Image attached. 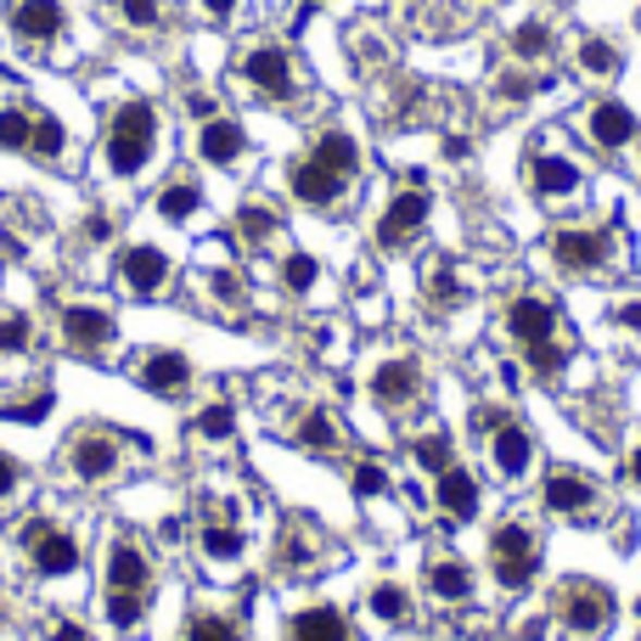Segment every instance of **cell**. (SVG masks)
I'll return each mask as SVG.
<instances>
[{
  "label": "cell",
  "mask_w": 641,
  "mask_h": 641,
  "mask_svg": "<svg viewBox=\"0 0 641 641\" xmlns=\"http://www.w3.org/2000/svg\"><path fill=\"white\" fill-rule=\"evenodd\" d=\"M152 141H158L152 101H124L113 130H108V163H113V175H135V169L152 158Z\"/></svg>",
  "instance_id": "6da1fadb"
},
{
  "label": "cell",
  "mask_w": 641,
  "mask_h": 641,
  "mask_svg": "<svg viewBox=\"0 0 641 641\" xmlns=\"http://www.w3.org/2000/svg\"><path fill=\"white\" fill-rule=\"evenodd\" d=\"M490 557H495V580L506 591H523L534 580V540H529L523 523H501L490 534Z\"/></svg>",
  "instance_id": "7a4b0ae2"
},
{
  "label": "cell",
  "mask_w": 641,
  "mask_h": 641,
  "mask_svg": "<svg viewBox=\"0 0 641 641\" xmlns=\"http://www.w3.org/2000/svg\"><path fill=\"white\" fill-rule=\"evenodd\" d=\"M23 540H28L34 568H40V574H74V568H79V546H74V534L51 529L46 518H34V523L23 529Z\"/></svg>",
  "instance_id": "3957f363"
},
{
  "label": "cell",
  "mask_w": 641,
  "mask_h": 641,
  "mask_svg": "<svg viewBox=\"0 0 641 641\" xmlns=\"http://www.w3.org/2000/svg\"><path fill=\"white\" fill-rule=\"evenodd\" d=\"M563 619H568V630L596 636L607 619H614V596H607V585L574 580V585H568V596H563Z\"/></svg>",
  "instance_id": "277c9868"
},
{
  "label": "cell",
  "mask_w": 641,
  "mask_h": 641,
  "mask_svg": "<svg viewBox=\"0 0 641 641\" xmlns=\"http://www.w3.org/2000/svg\"><path fill=\"white\" fill-rule=\"evenodd\" d=\"M422 220H428V192H422V186L399 192V197L389 202V214L378 220V243H383V248H399V243H405V236H411Z\"/></svg>",
  "instance_id": "5b68a950"
},
{
  "label": "cell",
  "mask_w": 641,
  "mask_h": 641,
  "mask_svg": "<svg viewBox=\"0 0 641 641\" xmlns=\"http://www.w3.org/2000/svg\"><path fill=\"white\" fill-rule=\"evenodd\" d=\"M67 461H74V472H79L85 484H101V479H113V467H119V439H108V433H79L74 451H67Z\"/></svg>",
  "instance_id": "8992f818"
},
{
  "label": "cell",
  "mask_w": 641,
  "mask_h": 641,
  "mask_svg": "<svg viewBox=\"0 0 641 641\" xmlns=\"http://www.w3.org/2000/svg\"><path fill=\"white\" fill-rule=\"evenodd\" d=\"M62 337H67L74 349L96 355V349L113 344V316H108V310H85V304H74V310H62Z\"/></svg>",
  "instance_id": "52a82bcc"
},
{
  "label": "cell",
  "mask_w": 641,
  "mask_h": 641,
  "mask_svg": "<svg viewBox=\"0 0 641 641\" xmlns=\"http://www.w3.org/2000/svg\"><path fill=\"white\" fill-rule=\"evenodd\" d=\"M243 74H248V85L254 90H264V96H293V67H287V51H276V46H259V51H248V62H243Z\"/></svg>",
  "instance_id": "ba28073f"
},
{
  "label": "cell",
  "mask_w": 641,
  "mask_h": 641,
  "mask_svg": "<svg viewBox=\"0 0 641 641\" xmlns=\"http://www.w3.org/2000/svg\"><path fill=\"white\" fill-rule=\"evenodd\" d=\"M552 326H557V316H552L546 298H513L506 304V332H513L518 344H546Z\"/></svg>",
  "instance_id": "9c48e42d"
},
{
  "label": "cell",
  "mask_w": 641,
  "mask_h": 641,
  "mask_svg": "<svg viewBox=\"0 0 641 641\" xmlns=\"http://www.w3.org/2000/svg\"><path fill=\"white\" fill-rule=\"evenodd\" d=\"M119 276H124V287H130L135 298H152V293L163 287V276H169V259H163L158 248H130V254L119 259Z\"/></svg>",
  "instance_id": "30bf717a"
},
{
  "label": "cell",
  "mask_w": 641,
  "mask_h": 641,
  "mask_svg": "<svg viewBox=\"0 0 641 641\" xmlns=\"http://www.w3.org/2000/svg\"><path fill=\"white\" fill-rule=\"evenodd\" d=\"M552 254L563 270H591L607 259V236L602 231H557L552 236Z\"/></svg>",
  "instance_id": "8fae6325"
},
{
  "label": "cell",
  "mask_w": 641,
  "mask_h": 641,
  "mask_svg": "<svg viewBox=\"0 0 641 641\" xmlns=\"http://www.w3.org/2000/svg\"><path fill=\"white\" fill-rule=\"evenodd\" d=\"M585 130H591L596 147H625V141H636V119H630L625 101H596L591 119H585Z\"/></svg>",
  "instance_id": "7c38bea8"
},
{
  "label": "cell",
  "mask_w": 641,
  "mask_h": 641,
  "mask_svg": "<svg viewBox=\"0 0 641 641\" xmlns=\"http://www.w3.org/2000/svg\"><path fill=\"white\" fill-rule=\"evenodd\" d=\"M591 501H596V490L585 479H574V472H552V479L540 484V506H546V513H563V518L585 513Z\"/></svg>",
  "instance_id": "4fadbf2b"
},
{
  "label": "cell",
  "mask_w": 641,
  "mask_h": 641,
  "mask_svg": "<svg viewBox=\"0 0 641 641\" xmlns=\"http://www.w3.org/2000/svg\"><path fill=\"white\" fill-rule=\"evenodd\" d=\"M439 513L456 518V523H467L472 513H479V484H472L461 467H445V472H439Z\"/></svg>",
  "instance_id": "5bb4252c"
},
{
  "label": "cell",
  "mask_w": 641,
  "mask_h": 641,
  "mask_svg": "<svg viewBox=\"0 0 641 641\" xmlns=\"http://www.w3.org/2000/svg\"><path fill=\"white\" fill-rule=\"evenodd\" d=\"M287 641H349V619L337 607H304L287 625Z\"/></svg>",
  "instance_id": "9a60e30c"
},
{
  "label": "cell",
  "mask_w": 641,
  "mask_h": 641,
  "mask_svg": "<svg viewBox=\"0 0 641 641\" xmlns=\"http://www.w3.org/2000/svg\"><path fill=\"white\" fill-rule=\"evenodd\" d=\"M135 378H141V389H152V394H175V389H186L192 366H186V355H147L141 366H135Z\"/></svg>",
  "instance_id": "2e32d148"
},
{
  "label": "cell",
  "mask_w": 641,
  "mask_h": 641,
  "mask_svg": "<svg viewBox=\"0 0 641 641\" xmlns=\"http://www.w3.org/2000/svg\"><path fill=\"white\" fill-rule=\"evenodd\" d=\"M490 456H495V467L506 472V479H518V472L529 467V433H523L518 422H495V433H490Z\"/></svg>",
  "instance_id": "e0dca14e"
},
{
  "label": "cell",
  "mask_w": 641,
  "mask_h": 641,
  "mask_svg": "<svg viewBox=\"0 0 641 641\" xmlns=\"http://www.w3.org/2000/svg\"><path fill=\"white\" fill-rule=\"evenodd\" d=\"M337 192H344V175H332V169H321L316 158L293 163V197H298V202H332Z\"/></svg>",
  "instance_id": "ac0fdd59"
},
{
  "label": "cell",
  "mask_w": 641,
  "mask_h": 641,
  "mask_svg": "<svg viewBox=\"0 0 641 641\" xmlns=\"http://www.w3.org/2000/svg\"><path fill=\"white\" fill-rule=\"evenodd\" d=\"M417 360H389V366H378V378H371V399L378 405H405L411 399V389H417Z\"/></svg>",
  "instance_id": "d6986e66"
},
{
  "label": "cell",
  "mask_w": 641,
  "mask_h": 641,
  "mask_svg": "<svg viewBox=\"0 0 641 641\" xmlns=\"http://www.w3.org/2000/svg\"><path fill=\"white\" fill-rule=\"evenodd\" d=\"M147 580H152L147 557L135 552L130 540H119V546H113V557H108V591H147Z\"/></svg>",
  "instance_id": "ffe728a7"
},
{
  "label": "cell",
  "mask_w": 641,
  "mask_h": 641,
  "mask_svg": "<svg viewBox=\"0 0 641 641\" xmlns=\"http://www.w3.org/2000/svg\"><path fill=\"white\" fill-rule=\"evenodd\" d=\"M243 147H248V135L236 130L231 119H209V124H202V135H197V152L209 158V163H231V158H243Z\"/></svg>",
  "instance_id": "44dd1931"
},
{
  "label": "cell",
  "mask_w": 641,
  "mask_h": 641,
  "mask_svg": "<svg viewBox=\"0 0 641 641\" xmlns=\"http://www.w3.org/2000/svg\"><path fill=\"white\" fill-rule=\"evenodd\" d=\"M12 28H17V40H51L62 28V7L57 0H23L12 12Z\"/></svg>",
  "instance_id": "7402d4cb"
},
{
  "label": "cell",
  "mask_w": 641,
  "mask_h": 641,
  "mask_svg": "<svg viewBox=\"0 0 641 641\" xmlns=\"http://www.w3.org/2000/svg\"><path fill=\"white\" fill-rule=\"evenodd\" d=\"M310 158H316L321 169H332V175H344V181H349V175H355V163H360V147L349 141L344 130H326L321 141L310 147Z\"/></svg>",
  "instance_id": "603a6c76"
},
{
  "label": "cell",
  "mask_w": 641,
  "mask_h": 641,
  "mask_svg": "<svg viewBox=\"0 0 641 641\" xmlns=\"http://www.w3.org/2000/svg\"><path fill=\"white\" fill-rule=\"evenodd\" d=\"M428 591L439 602H467L472 596V568L467 563H433L428 568Z\"/></svg>",
  "instance_id": "cb8c5ba5"
},
{
  "label": "cell",
  "mask_w": 641,
  "mask_h": 641,
  "mask_svg": "<svg viewBox=\"0 0 641 641\" xmlns=\"http://www.w3.org/2000/svg\"><path fill=\"white\" fill-rule=\"evenodd\" d=\"M574 186H580V169L568 158H534V192L540 197H568Z\"/></svg>",
  "instance_id": "d4e9b609"
},
{
  "label": "cell",
  "mask_w": 641,
  "mask_h": 641,
  "mask_svg": "<svg viewBox=\"0 0 641 641\" xmlns=\"http://www.w3.org/2000/svg\"><path fill=\"white\" fill-rule=\"evenodd\" d=\"M197 209H202V192H197V181H169V186L158 192V214H163V220H175V225H181V220H192Z\"/></svg>",
  "instance_id": "484cf974"
},
{
  "label": "cell",
  "mask_w": 641,
  "mask_h": 641,
  "mask_svg": "<svg viewBox=\"0 0 641 641\" xmlns=\"http://www.w3.org/2000/svg\"><path fill=\"white\" fill-rule=\"evenodd\" d=\"M298 445H304V451H332V445H337L332 417H326V411H304V422H298Z\"/></svg>",
  "instance_id": "4316f807"
},
{
  "label": "cell",
  "mask_w": 641,
  "mask_h": 641,
  "mask_svg": "<svg viewBox=\"0 0 641 641\" xmlns=\"http://www.w3.org/2000/svg\"><path fill=\"white\" fill-rule=\"evenodd\" d=\"M141 614H147V591H108V619L119 630L141 625Z\"/></svg>",
  "instance_id": "83f0119b"
},
{
  "label": "cell",
  "mask_w": 641,
  "mask_h": 641,
  "mask_svg": "<svg viewBox=\"0 0 641 641\" xmlns=\"http://www.w3.org/2000/svg\"><path fill=\"white\" fill-rule=\"evenodd\" d=\"M28 135H34V119H28L23 108H0V147H7V152H23Z\"/></svg>",
  "instance_id": "f1b7e54d"
},
{
  "label": "cell",
  "mask_w": 641,
  "mask_h": 641,
  "mask_svg": "<svg viewBox=\"0 0 641 641\" xmlns=\"http://www.w3.org/2000/svg\"><path fill=\"white\" fill-rule=\"evenodd\" d=\"M186 641H243V630H236L231 619H214V614H197L186 625Z\"/></svg>",
  "instance_id": "f546056e"
},
{
  "label": "cell",
  "mask_w": 641,
  "mask_h": 641,
  "mask_svg": "<svg viewBox=\"0 0 641 641\" xmlns=\"http://www.w3.org/2000/svg\"><path fill=\"white\" fill-rule=\"evenodd\" d=\"M316 276H321V270H316V259H310V254H293V259L282 264V282H287V293H310V287H316Z\"/></svg>",
  "instance_id": "4dcf8cb0"
},
{
  "label": "cell",
  "mask_w": 641,
  "mask_h": 641,
  "mask_svg": "<svg viewBox=\"0 0 641 641\" xmlns=\"http://www.w3.org/2000/svg\"><path fill=\"white\" fill-rule=\"evenodd\" d=\"M62 141H67V135H62V124H57V119H34L28 152H40V158H57V152H62Z\"/></svg>",
  "instance_id": "1f68e13d"
},
{
  "label": "cell",
  "mask_w": 641,
  "mask_h": 641,
  "mask_svg": "<svg viewBox=\"0 0 641 641\" xmlns=\"http://www.w3.org/2000/svg\"><path fill=\"white\" fill-rule=\"evenodd\" d=\"M513 51H518V57H540V51H552V28H546V23H518Z\"/></svg>",
  "instance_id": "d6a6232c"
},
{
  "label": "cell",
  "mask_w": 641,
  "mask_h": 641,
  "mask_svg": "<svg viewBox=\"0 0 641 641\" xmlns=\"http://www.w3.org/2000/svg\"><path fill=\"white\" fill-rule=\"evenodd\" d=\"M580 67H585V74H614V67H619V51L607 46V40H585V46H580Z\"/></svg>",
  "instance_id": "836d02e7"
},
{
  "label": "cell",
  "mask_w": 641,
  "mask_h": 641,
  "mask_svg": "<svg viewBox=\"0 0 641 641\" xmlns=\"http://www.w3.org/2000/svg\"><path fill=\"white\" fill-rule=\"evenodd\" d=\"M371 614H378V619H405V591L399 585H378V591H371Z\"/></svg>",
  "instance_id": "e575fe53"
},
{
  "label": "cell",
  "mask_w": 641,
  "mask_h": 641,
  "mask_svg": "<svg viewBox=\"0 0 641 641\" xmlns=\"http://www.w3.org/2000/svg\"><path fill=\"white\" fill-rule=\"evenodd\" d=\"M23 349H28V321L0 316V355H23Z\"/></svg>",
  "instance_id": "d590c367"
},
{
  "label": "cell",
  "mask_w": 641,
  "mask_h": 641,
  "mask_svg": "<svg viewBox=\"0 0 641 641\" xmlns=\"http://www.w3.org/2000/svg\"><path fill=\"white\" fill-rule=\"evenodd\" d=\"M349 484H355V495H383V490H389V472H383L378 461H360Z\"/></svg>",
  "instance_id": "8d00e7d4"
},
{
  "label": "cell",
  "mask_w": 641,
  "mask_h": 641,
  "mask_svg": "<svg viewBox=\"0 0 641 641\" xmlns=\"http://www.w3.org/2000/svg\"><path fill=\"white\" fill-rule=\"evenodd\" d=\"M529 366L540 371V378H557V371H563V349L552 344V337H546V344H529Z\"/></svg>",
  "instance_id": "74e56055"
},
{
  "label": "cell",
  "mask_w": 641,
  "mask_h": 641,
  "mask_svg": "<svg viewBox=\"0 0 641 641\" xmlns=\"http://www.w3.org/2000/svg\"><path fill=\"white\" fill-rule=\"evenodd\" d=\"M202 552H209V557H236V552H243V534H236V529H209V534H202Z\"/></svg>",
  "instance_id": "f35d334b"
},
{
  "label": "cell",
  "mask_w": 641,
  "mask_h": 641,
  "mask_svg": "<svg viewBox=\"0 0 641 641\" xmlns=\"http://www.w3.org/2000/svg\"><path fill=\"white\" fill-rule=\"evenodd\" d=\"M197 433H209V439H231V405H209V411L197 417Z\"/></svg>",
  "instance_id": "ab89813d"
},
{
  "label": "cell",
  "mask_w": 641,
  "mask_h": 641,
  "mask_svg": "<svg viewBox=\"0 0 641 641\" xmlns=\"http://www.w3.org/2000/svg\"><path fill=\"white\" fill-rule=\"evenodd\" d=\"M236 225H243V236H248V243H264V236L276 231V220H270L264 209H243V220H236Z\"/></svg>",
  "instance_id": "60d3db41"
},
{
  "label": "cell",
  "mask_w": 641,
  "mask_h": 641,
  "mask_svg": "<svg viewBox=\"0 0 641 641\" xmlns=\"http://www.w3.org/2000/svg\"><path fill=\"white\" fill-rule=\"evenodd\" d=\"M417 461H422L428 472H445V467H451V451H445V439H422V445H417Z\"/></svg>",
  "instance_id": "b9f144b4"
},
{
  "label": "cell",
  "mask_w": 641,
  "mask_h": 641,
  "mask_svg": "<svg viewBox=\"0 0 641 641\" xmlns=\"http://www.w3.org/2000/svg\"><path fill=\"white\" fill-rule=\"evenodd\" d=\"M124 17H130L135 28H152V23H158V0H124Z\"/></svg>",
  "instance_id": "7bdbcfd3"
},
{
  "label": "cell",
  "mask_w": 641,
  "mask_h": 641,
  "mask_svg": "<svg viewBox=\"0 0 641 641\" xmlns=\"http://www.w3.org/2000/svg\"><path fill=\"white\" fill-rule=\"evenodd\" d=\"M439 304H451L456 298V276H451V270H433V287H428Z\"/></svg>",
  "instance_id": "ee69618b"
},
{
  "label": "cell",
  "mask_w": 641,
  "mask_h": 641,
  "mask_svg": "<svg viewBox=\"0 0 641 641\" xmlns=\"http://www.w3.org/2000/svg\"><path fill=\"white\" fill-rule=\"evenodd\" d=\"M46 411H51V399L40 394V399H28V405H17V411H12V417H17V422H40Z\"/></svg>",
  "instance_id": "f6af8a7d"
},
{
  "label": "cell",
  "mask_w": 641,
  "mask_h": 641,
  "mask_svg": "<svg viewBox=\"0 0 641 641\" xmlns=\"http://www.w3.org/2000/svg\"><path fill=\"white\" fill-rule=\"evenodd\" d=\"M51 641H90V636H85L74 619H57V625H51Z\"/></svg>",
  "instance_id": "bcb514c9"
},
{
  "label": "cell",
  "mask_w": 641,
  "mask_h": 641,
  "mask_svg": "<svg viewBox=\"0 0 641 641\" xmlns=\"http://www.w3.org/2000/svg\"><path fill=\"white\" fill-rule=\"evenodd\" d=\"M12 484H17V461L0 456V495H12Z\"/></svg>",
  "instance_id": "7dc6e473"
},
{
  "label": "cell",
  "mask_w": 641,
  "mask_h": 641,
  "mask_svg": "<svg viewBox=\"0 0 641 641\" xmlns=\"http://www.w3.org/2000/svg\"><path fill=\"white\" fill-rule=\"evenodd\" d=\"M85 231H90V236H96V243H101V236H108V231H113V220H108V214H90V220H85Z\"/></svg>",
  "instance_id": "c3c4849f"
},
{
  "label": "cell",
  "mask_w": 641,
  "mask_h": 641,
  "mask_svg": "<svg viewBox=\"0 0 641 641\" xmlns=\"http://www.w3.org/2000/svg\"><path fill=\"white\" fill-rule=\"evenodd\" d=\"M186 108H192L197 119H214V101H209V96H192V101H186Z\"/></svg>",
  "instance_id": "681fc988"
},
{
  "label": "cell",
  "mask_w": 641,
  "mask_h": 641,
  "mask_svg": "<svg viewBox=\"0 0 641 641\" xmlns=\"http://www.w3.org/2000/svg\"><path fill=\"white\" fill-rule=\"evenodd\" d=\"M619 321H625L630 332H641V304H625V310H619Z\"/></svg>",
  "instance_id": "f907efd6"
},
{
  "label": "cell",
  "mask_w": 641,
  "mask_h": 641,
  "mask_svg": "<svg viewBox=\"0 0 641 641\" xmlns=\"http://www.w3.org/2000/svg\"><path fill=\"white\" fill-rule=\"evenodd\" d=\"M501 90H506V96H529V79L513 74V79H501Z\"/></svg>",
  "instance_id": "816d5d0a"
},
{
  "label": "cell",
  "mask_w": 641,
  "mask_h": 641,
  "mask_svg": "<svg viewBox=\"0 0 641 641\" xmlns=\"http://www.w3.org/2000/svg\"><path fill=\"white\" fill-rule=\"evenodd\" d=\"M625 479H630V484H641V451H630V461H625Z\"/></svg>",
  "instance_id": "f5cc1de1"
},
{
  "label": "cell",
  "mask_w": 641,
  "mask_h": 641,
  "mask_svg": "<svg viewBox=\"0 0 641 641\" xmlns=\"http://www.w3.org/2000/svg\"><path fill=\"white\" fill-rule=\"evenodd\" d=\"M202 7H209V12H214V17H225V12H231V7H236V0H202Z\"/></svg>",
  "instance_id": "db71d44e"
}]
</instances>
